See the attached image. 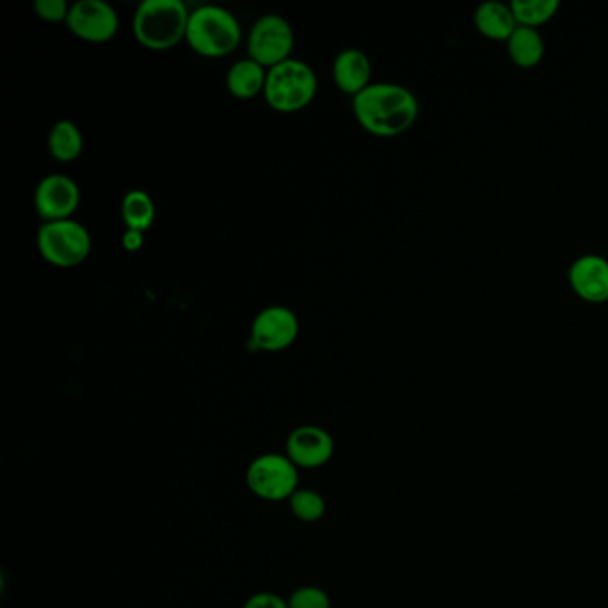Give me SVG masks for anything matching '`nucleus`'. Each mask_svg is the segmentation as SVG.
Returning a JSON list of instances; mask_svg holds the SVG:
<instances>
[{
    "instance_id": "obj_1",
    "label": "nucleus",
    "mask_w": 608,
    "mask_h": 608,
    "mask_svg": "<svg viewBox=\"0 0 608 608\" xmlns=\"http://www.w3.org/2000/svg\"><path fill=\"white\" fill-rule=\"evenodd\" d=\"M354 114L373 136L395 137L407 133L420 117V100L407 86L372 82L355 95Z\"/></svg>"
},
{
    "instance_id": "obj_23",
    "label": "nucleus",
    "mask_w": 608,
    "mask_h": 608,
    "mask_svg": "<svg viewBox=\"0 0 608 608\" xmlns=\"http://www.w3.org/2000/svg\"><path fill=\"white\" fill-rule=\"evenodd\" d=\"M243 608H289V604L288 599L283 598L277 593L261 590V593H255V595L246 599Z\"/></svg>"
},
{
    "instance_id": "obj_18",
    "label": "nucleus",
    "mask_w": 608,
    "mask_h": 608,
    "mask_svg": "<svg viewBox=\"0 0 608 608\" xmlns=\"http://www.w3.org/2000/svg\"><path fill=\"white\" fill-rule=\"evenodd\" d=\"M122 218L128 229L145 232L156 220V203L143 189H131L123 197Z\"/></svg>"
},
{
    "instance_id": "obj_9",
    "label": "nucleus",
    "mask_w": 608,
    "mask_h": 608,
    "mask_svg": "<svg viewBox=\"0 0 608 608\" xmlns=\"http://www.w3.org/2000/svg\"><path fill=\"white\" fill-rule=\"evenodd\" d=\"M67 25L86 42H108L119 33V11L108 0H77L71 4Z\"/></svg>"
},
{
    "instance_id": "obj_13",
    "label": "nucleus",
    "mask_w": 608,
    "mask_h": 608,
    "mask_svg": "<svg viewBox=\"0 0 608 608\" xmlns=\"http://www.w3.org/2000/svg\"><path fill=\"white\" fill-rule=\"evenodd\" d=\"M372 62L368 54L361 48H344L334 59L332 76L343 93L355 95L366 90L372 85Z\"/></svg>"
},
{
    "instance_id": "obj_3",
    "label": "nucleus",
    "mask_w": 608,
    "mask_h": 608,
    "mask_svg": "<svg viewBox=\"0 0 608 608\" xmlns=\"http://www.w3.org/2000/svg\"><path fill=\"white\" fill-rule=\"evenodd\" d=\"M241 34L236 14L222 5L203 4L189 14L186 42L202 56L222 57L240 45Z\"/></svg>"
},
{
    "instance_id": "obj_22",
    "label": "nucleus",
    "mask_w": 608,
    "mask_h": 608,
    "mask_svg": "<svg viewBox=\"0 0 608 608\" xmlns=\"http://www.w3.org/2000/svg\"><path fill=\"white\" fill-rule=\"evenodd\" d=\"M70 8L67 0H36L34 2V10L38 13L40 19L47 20V22H63V20L67 22Z\"/></svg>"
},
{
    "instance_id": "obj_12",
    "label": "nucleus",
    "mask_w": 608,
    "mask_h": 608,
    "mask_svg": "<svg viewBox=\"0 0 608 608\" xmlns=\"http://www.w3.org/2000/svg\"><path fill=\"white\" fill-rule=\"evenodd\" d=\"M567 280L576 297L587 303L608 302V259L599 254H584L567 269Z\"/></svg>"
},
{
    "instance_id": "obj_20",
    "label": "nucleus",
    "mask_w": 608,
    "mask_h": 608,
    "mask_svg": "<svg viewBox=\"0 0 608 608\" xmlns=\"http://www.w3.org/2000/svg\"><path fill=\"white\" fill-rule=\"evenodd\" d=\"M288 501L291 515L302 523H318L325 516L327 501L320 490L300 487Z\"/></svg>"
},
{
    "instance_id": "obj_8",
    "label": "nucleus",
    "mask_w": 608,
    "mask_h": 608,
    "mask_svg": "<svg viewBox=\"0 0 608 608\" xmlns=\"http://www.w3.org/2000/svg\"><path fill=\"white\" fill-rule=\"evenodd\" d=\"M300 320L286 306H269L252 321L251 343L263 352H280L295 343Z\"/></svg>"
},
{
    "instance_id": "obj_10",
    "label": "nucleus",
    "mask_w": 608,
    "mask_h": 608,
    "mask_svg": "<svg viewBox=\"0 0 608 608\" xmlns=\"http://www.w3.org/2000/svg\"><path fill=\"white\" fill-rule=\"evenodd\" d=\"M335 443L329 430L318 424H300L286 439L284 453L302 469H320L334 457Z\"/></svg>"
},
{
    "instance_id": "obj_6",
    "label": "nucleus",
    "mask_w": 608,
    "mask_h": 608,
    "mask_svg": "<svg viewBox=\"0 0 608 608\" xmlns=\"http://www.w3.org/2000/svg\"><path fill=\"white\" fill-rule=\"evenodd\" d=\"M36 243L43 259L62 268L85 263L91 252L90 231L74 218L43 223Z\"/></svg>"
},
{
    "instance_id": "obj_2",
    "label": "nucleus",
    "mask_w": 608,
    "mask_h": 608,
    "mask_svg": "<svg viewBox=\"0 0 608 608\" xmlns=\"http://www.w3.org/2000/svg\"><path fill=\"white\" fill-rule=\"evenodd\" d=\"M188 5L183 0H143L134 13V34L143 47L166 51L188 33Z\"/></svg>"
},
{
    "instance_id": "obj_24",
    "label": "nucleus",
    "mask_w": 608,
    "mask_h": 608,
    "mask_svg": "<svg viewBox=\"0 0 608 608\" xmlns=\"http://www.w3.org/2000/svg\"><path fill=\"white\" fill-rule=\"evenodd\" d=\"M143 241H145L143 232L133 231V229H128V231L123 232L122 245L125 251H140L143 246Z\"/></svg>"
},
{
    "instance_id": "obj_21",
    "label": "nucleus",
    "mask_w": 608,
    "mask_h": 608,
    "mask_svg": "<svg viewBox=\"0 0 608 608\" xmlns=\"http://www.w3.org/2000/svg\"><path fill=\"white\" fill-rule=\"evenodd\" d=\"M289 608H332V599L318 585H302L292 590L288 598Z\"/></svg>"
},
{
    "instance_id": "obj_7",
    "label": "nucleus",
    "mask_w": 608,
    "mask_h": 608,
    "mask_svg": "<svg viewBox=\"0 0 608 608\" xmlns=\"http://www.w3.org/2000/svg\"><path fill=\"white\" fill-rule=\"evenodd\" d=\"M295 33L283 14L266 13L255 20L248 33V57L263 67H275L291 57Z\"/></svg>"
},
{
    "instance_id": "obj_17",
    "label": "nucleus",
    "mask_w": 608,
    "mask_h": 608,
    "mask_svg": "<svg viewBox=\"0 0 608 608\" xmlns=\"http://www.w3.org/2000/svg\"><path fill=\"white\" fill-rule=\"evenodd\" d=\"M82 146H85V137L76 123L71 120H59L54 123V128L48 134V151L53 154L54 159L70 163L80 156Z\"/></svg>"
},
{
    "instance_id": "obj_15",
    "label": "nucleus",
    "mask_w": 608,
    "mask_h": 608,
    "mask_svg": "<svg viewBox=\"0 0 608 608\" xmlns=\"http://www.w3.org/2000/svg\"><path fill=\"white\" fill-rule=\"evenodd\" d=\"M266 77L268 70L261 63L245 57L234 63L226 74V90L237 99H252L255 95L265 93Z\"/></svg>"
},
{
    "instance_id": "obj_16",
    "label": "nucleus",
    "mask_w": 608,
    "mask_h": 608,
    "mask_svg": "<svg viewBox=\"0 0 608 608\" xmlns=\"http://www.w3.org/2000/svg\"><path fill=\"white\" fill-rule=\"evenodd\" d=\"M507 51H509V57L516 67L533 68L542 62L546 47H544V38L539 33V29L518 25L507 42Z\"/></svg>"
},
{
    "instance_id": "obj_11",
    "label": "nucleus",
    "mask_w": 608,
    "mask_h": 608,
    "mask_svg": "<svg viewBox=\"0 0 608 608\" xmlns=\"http://www.w3.org/2000/svg\"><path fill=\"white\" fill-rule=\"evenodd\" d=\"M79 202V186L65 174L45 175L34 191V208L45 222L71 218Z\"/></svg>"
},
{
    "instance_id": "obj_4",
    "label": "nucleus",
    "mask_w": 608,
    "mask_h": 608,
    "mask_svg": "<svg viewBox=\"0 0 608 608\" xmlns=\"http://www.w3.org/2000/svg\"><path fill=\"white\" fill-rule=\"evenodd\" d=\"M318 93V76L302 59L289 57L269 68L266 77L265 99L283 113L298 111L311 104Z\"/></svg>"
},
{
    "instance_id": "obj_14",
    "label": "nucleus",
    "mask_w": 608,
    "mask_h": 608,
    "mask_svg": "<svg viewBox=\"0 0 608 608\" xmlns=\"http://www.w3.org/2000/svg\"><path fill=\"white\" fill-rule=\"evenodd\" d=\"M473 22L476 31L484 38L495 40V42H509L510 36L518 29L510 4H505L500 0L482 2L473 14Z\"/></svg>"
},
{
    "instance_id": "obj_19",
    "label": "nucleus",
    "mask_w": 608,
    "mask_h": 608,
    "mask_svg": "<svg viewBox=\"0 0 608 608\" xmlns=\"http://www.w3.org/2000/svg\"><path fill=\"white\" fill-rule=\"evenodd\" d=\"M510 10L515 13L518 25L538 29L553 20L561 2L559 0H512Z\"/></svg>"
},
{
    "instance_id": "obj_5",
    "label": "nucleus",
    "mask_w": 608,
    "mask_h": 608,
    "mask_svg": "<svg viewBox=\"0 0 608 608\" xmlns=\"http://www.w3.org/2000/svg\"><path fill=\"white\" fill-rule=\"evenodd\" d=\"M246 486L259 500L286 501L300 489V469L286 453H261L246 467Z\"/></svg>"
}]
</instances>
